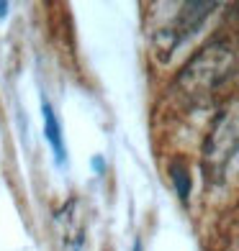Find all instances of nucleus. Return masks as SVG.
Listing matches in <instances>:
<instances>
[{
  "label": "nucleus",
  "instance_id": "nucleus-1",
  "mask_svg": "<svg viewBox=\"0 0 239 251\" xmlns=\"http://www.w3.org/2000/svg\"><path fill=\"white\" fill-rule=\"evenodd\" d=\"M234 62H237V51L229 41L224 39L209 41L180 70L175 79L180 95H185L188 100L209 98L216 87H221L226 82V77L234 70Z\"/></svg>",
  "mask_w": 239,
  "mask_h": 251
},
{
  "label": "nucleus",
  "instance_id": "nucleus-2",
  "mask_svg": "<svg viewBox=\"0 0 239 251\" xmlns=\"http://www.w3.org/2000/svg\"><path fill=\"white\" fill-rule=\"evenodd\" d=\"M239 151V102L224 108L203 141V172L209 179H221L234 154Z\"/></svg>",
  "mask_w": 239,
  "mask_h": 251
},
{
  "label": "nucleus",
  "instance_id": "nucleus-3",
  "mask_svg": "<svg viewBox=\"0 0 239 251\" xmlns=\"http://www.w3.org/2000/svg\"><path fill=\"white\" fill-rule=\"evenodd\" d=\"M213 8H216V3H185L183 8H180V13H178L175 26L162 28L157 33V39H154L157 54L162 56V59H167V56L173 54L188 36H193V33L203 26V21L211 16Z\"/></svg>",
  "mask_w": 239,
  "mask_h": 251
},
{
  "label": "nucleus",
  "instance_id": "nucleus-4",
  "mask_svg": "<svg viewBox=\"0 0 239 251\" xmlns=\"http://www.w3.org/2000/svg\"><path fill=\"white\" fill-rule=\"evenodd\" d=\"M75 208H77V202L70 200L60 213H57V223H64V228H62V241H64L67 251H77L80 246H83V228H80V221H77V215H75Z\"/></svg>",
  "mask_w": 239,
  "mask_h": 251
},
{
  "label": "nucleus",
  "instance_id": "nucleus-5",
  "mask_svg": "<svg viewBox=\"0 0 239 251\" xmlns=\"http://www.w3.org/2000/svg\"><path fill=\"white\" fill-rule=\"evenodd\" d=\"M44 133H47V141L52 144V149H54V156H57V162L64 164V141H62V126L57 123V116H54V110L49 102H44Z\"/></svg>",
  "mask_w": 239,
  "mask_h": 251
},
{
  "label": "nucleus",
  "instance_id": "nucleus-6",
  "mask_svg": "<svg viewBox=\"0 0 239 251\" xmlns=\"http://www.w3.org/2000/svg\"><path fill=\"white\" fill-rule=\"evenodd\" d=\"M170 177H173V182H175V190H178L180 200H188V195H190V175H188L185 164L183 162H173V167H170Z\"/></svg>",
  "mask_w": 239,
  "mask_h": 251
},
{
  "label": "nucleus",
  "instance_id": "nucleus-7",
  "mask_svg": "<svg viewBox=\"0 0 239 251\" xmlns=\"http://www.w3.org/2000/svg\"><path fill=\"white\" fill-rule=\"evenodd\" d=\"M5 13H8V3H0V21L5 18Z\"/></svg>",
  "mask_w": 239,
  "mask_h": 251
},
{
  "label": "nucleus",
  "instance_id": "nucleus-8",
  "mask_svg": "<svg viewBox=\"0 0 239 251\" xmlns=\"http://www.w3.org/2000/svg\"><path fill=\"white\" fill-rule=\"evenodd\" d=\"M134 251H142V246H139V244H136V246H134Z\"/></svg>",
  "mask_w": 239,
  "mask_h": 251
}]
</instances>
